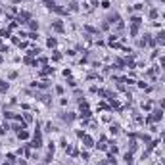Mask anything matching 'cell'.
I'll return each mask as SVG.
<instances>
[{
  "label": "cell",
  "instance_id": "13",
  "mask_svg": "<svg viewBox=\"0 0 165 165\" xmlns=\"http://www.w3.org/2000/svg\"><path fill=\"white\" fill-rule=\"evenodd\" d=\"M111 132L115 134V132H119V127H115V125H111Z\"/></svg>",
  "mask_w": 165,
  "mask_h": 165
},
{
  "label": "cell",
  "instance_id": "9",
  "mask_svg": "<svg viewBox=\"0 0 165 165\" xmlns=\"http://www.w3.org/2000/svg\"><path fill=\"white\" fill-rule=\"evenodd\" d=\"M48 46H50V48L56 46V38H48Z\"/></svg>",
  "mask_w": 165,
  "mask_h": 165
},
{
  "label": "cell",
  "instance_id": "11",
  "mask_svg": "<svg viewBox=\"0 0 165 165\" xmlns=\"http://www.w3.org/2000/svg\"><path fill=\"white\" fill-rule=\"evenodd\" d=\"M29 27H31V29H37V27H38V23H37V21H31V23H29Z\"/></svg>",
  "mask_w": 165,
  "mask_h": 165
},
{
  "label": "cell",
  "instance_id": "8",
  "mask_svg": "<svg viewBox=\"0 0 165 165\" xmlns=\"http://www.w3.org/2000/svg\"><path fill=\"white\" fill-rule=\"evenodd\" d=\"M157 40H159V42H161V44H165V33H161V35H159V37H157Z\"/></svg>",
  "mask_w": 165,
  "mask_h": 165
},
{
  "label": "cell",
  "instance_id": "7",
  "mask_svg": "<svg viewBox=\"0 0 165 165\" xmlns=\"http://www.w3.org/2000/svg\"><path fill=\"white\" fill-rule=\"evenodd\" d=\"M125 161H127V163H132V156H131V154H125Z\"/></svg>",
  "mask_w": 165,
  "mask_h": 165
},
{
  "label": "cell",
  "instance_id": "4",
  "mask_svg": "<svg viewBox=\"0 0 165 165\" xmlns=\"http://www.w3.org/2000/svg\"><path fill=\"white\" fill-rule=\"evenodd\" d=\"M152 119H161V111H159V110H156V111H154V115L150 117V121H152Z\"/></svg>",
  "mask_w": 165,
  "mask_h": 165
},
{
  "label": "cell",
  "instance_id": "2",
  "mask_svg": "<svg viewBox=\"0 0 165 165\" xmlns=\"http://www.w3.org/2000/svg\"><path fill=\"white\" fill-rule=\"evenodd\" d=\"M52 27L56 29V31H63V25L59 23V21H54V23H52Z\"/></svg>",
  "mask_w": 165,
  "mask_h": 165
},
{
  "label": "cell",
  "instance_id": "6",
  "mask_svg": "<svg viewBox=\"0 0 165 165\" xmlns=\"http://www.w3.org/2000/svg\"><path fill=\"white\" fill-rule=\"evenodd\" d=\"M52 71H54V67H46V69H42L40 73H42V75H48V73H52Z\"/></svg>",
  "mask_w": 165,
  "mask_h": 165
},
{
  "label": "cell",
  "instance_id": "1",
  "mask_svg": "<svg viewBox=\"0 0 165 165\" xmlns=\"http://www.w3.org/2000/svg\"><path fill=\"white\" fill-rule=\"evenodd\" d=\"M83 138H85V146H88V148H90V146H94V140H92L90 136H86V134H85Z\"/></svg>",
  "mask_w": 165,
  "mask_h": 165
},
{
  "label": "cell",
  "instance_id": "5",
  "mask_svg": "<svg viewBox=\"0 0 165 165\" xmlns=\"http://www.w3.org/2000/svg\"><path fill=\"white\" fill-rule=\"evenodd\" d=\"M0 90H2V92H6V90H8V83L0 81Z\"/></svg>",
  "mask_w": 165,
  "mask_h": 165
},
{
  "label": "cell",
  "instance_id": "12",
  "mask_svg": "<svg viewBox=\"0 0 165 165\" xmlns=\"http://www.w3.org/2000/svg\"><path fill=\"white\" fill-rule=\"evenodd\" d=\"M46 131H50V132H52V131H54V125H52V123H48V125H46Z\"/></svg>",
  "mask_w": 165,
  "mask_h": 165
},
{
  "label": "cell",
  "instance_id": "3",
  "mask_svg": "<svg viewBox=\"0 0 165 165\" xmlns=\"http://www.w3.org/2000/svg\"><path fill=\"white\" fill-rule=\"evenodd\" d=\"M62 117L65 119V121H73V119H75V115H73V113H63Z\"/></svg>",
  "mask_w": 165,
  "mask_h": 165
},
{
  "label": "cell",
  "instance_id": "10",
  "mask_svg": "<svg viewBox=\"0 0 165 165\" xmlns=\"http://www.w3.org/2000/svg\"><path fill=\"white\" fill-rule=\"evenodd\" d=\"M27 136H29V134L25 131H19V138H27Z\"/></svg>",
  "mask_w": 165,
  "mask_h": 165
}]
</instances>
